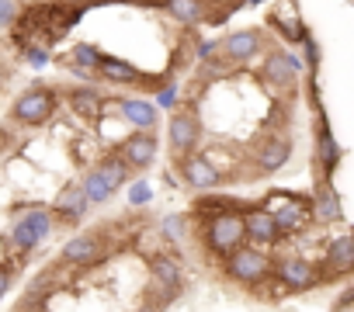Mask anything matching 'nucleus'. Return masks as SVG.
Returning a JSON list of instances; mask_svg holds the SVG:
<instances>
[{"label":"nucleus","instance_id":"nucleus-1","mask_svg":"<svg viewBox=\"0 0 354 312\" xmlns=\"http://www.w3.org/2000/svg\"><path fill=\"white\" fill-rule=\"evenodd\" d=\"M247 240V222H243V212L240 208H230V212H219L205 222V246L216 253V257H230L236 246H243Z\"/></svg>","mask_w":354,"mask_h":312},{"label":"nucleus","instance_id":"nucleus-2","mask_svg":"<svg viewBox=\"0 0 354 312\" xmlns=\"http://www.w3.org/2000/svg\"><path fill=\"white\" fill-rule=\"evenodd\" d=\"M226 274H230L233 281L254 288V284H261L264 277L274 274V264H271L268 253L257 250V246H236V250L226 257Z\"/></svg>","mask_w":354,"mask_h":312},{"label":"nucleus","instance_id":"nucleus-3","mask_svg":"<svg viewBox=\"0 0 354 312\" xmlns=\"http://www.w3.org/2000/svg\"><path fill=\"white\" fill-rule=\"evenodd\" d=\"M56 104H59L56 90H49V87H32V90H25V94L15 101L11 115H15V121H21V125H42V121H49V118L56 115Z\"/></svg>","mask_w":354,"mask_h":312},{"label":"nucleus","instance_id":"nucleus-4","mask_svg":"<svg viewBox=\"0 0 354 312\" xmlns=\"http://www.w3.org/2000/svg\"><path fill=\"white\" fill-rule=\"evenodd\" d=\"M264 205L274 212V222H278L281 236H285V233H299V229L309 226V219H316V215H313V202L295 198V195H268Z\"/></svg>","mask_w":354,"mask_h":312},{"label":"nucleus","instance_id":"nucleus-5","mask_svg":"<svg viewBox=\"0 0 354 312\" xmlns=\"http://www.w3.org/2000/svg\"><path fill=\"white\" fill-rule=\"evenodd\" d=\"M49 233H53V212L32 208V212H25V215L15 222V229H11V246L21 250V253H28V250H35L39 240H46Z\"/></svg>","mask_w":354,"mask_h":312},{"label":"nucleus","instance_id":"nucleus-6","mask_svg":"<svg viewBox=\"0 0 354 312\" xmlns=\"http://www.w3.org/2000/svg\"><path fill=\"white\" fill-rule=\"evenodd\" d=\"M177 167H181L185 184L195 188V191H216L219 181H223L219 167L212 164V156H202V153H188V156H181V160H177Z\"/></svg>","mask_w":354,"mask_h":312},{"label":"nucleus","instance_id":"nucleus-7","mask_svg":"<svg viewBox=\"0 0 354 312\" xmlns=\"http://www.w3.org/2000/svg\"><path fill=\"white\" fill-rule=\"evenodd\" d=\"M274 277L288 288V291H306V288H313V284H319L323 281V271H316L309 260H302V257H281L278 264H274Z\"/></svg>","mask_w":354,"mask_h":312},{"label":"nucleus","instance_id":"nucleus-8","mask_svg":"<svg viewBox=\"0 0 354 312\" xmlns=\"http://www.w3.org/2000/svg\"><path fill=\"white\" fill-rule=\"evenodd\" d=\"M167 132H170V149H174L177 156L195 153V146H198V139H202V125H198V118H195L192 111H177V115L170 118Z\"/></svg>","mask_w":354,"mask_h":312},{"label":"nucleus","instance_id":"nucleus-9","mask_svg":"<svg viewBox=\"0 0 354 312\" xmlns=\"http://www.w3.org/2000/svg\"><path fill=\"white\" fill-rule=\"evenodd\" d=\"M156 149H160V142H156V135H149L146 128H142V132H132V135H129V139L118 146L122 160H125L129 167H136V170L153 167V160H156Z\"/></svg>","mask_w":354,"mask_h":312},{"label":"nucleus","instance_id":"nucleus-10","mask_svg":"<svg viewBox=\"0 0 354 312\" xmlns=\"http://www.w3.org/2000/svg\"><path fill=\"white\" fill-rule=\"evenodd\" d=\"M243 222H247V240L257 243V246H271V243L281 236V229H278V222H274V212H271L268 205L247 208V212H243Z\"/></svg>","mask_w":354,"mask_h":312},{"label":"nucleus","instance_id":"nucleus-11","mask_svg":"<svg viewBox=\"0 0 354 312\" xmlns=\"http://www.w3.org/2000/svg\"><path fill=\"white\" fill-rule=\"evenodd\" d=\"M264 49V35L257 28H243V32H230L223 39V56L230 63H250L257 52Z\"/></svg>","mask_w":354,"mask_h":312},{"label":"nucleus","instance_id":"nucleus-12","mask_svg":"<svg viewBox=\"0 0 354 312\" xmlns=\"http://www.w3.org/2000/svg\"><path fill=\"white\" fill-rule=\"evenodd\" d=\"M87 208H91V198H87L84 184H66L53 202V215H59L63 222H80L87 215Z\"/></svg>","mask_w":354,"mask_h":312},{"label":"nucleus","instance_id":"nucleus-13","mask_svg":"<svg viewBox=\"0 0 354 312\" xmlns=\"http://www.w3.org/2000/svg\"><path fill=\"white\" fill-rule=\"evenodd\" d=\"M264 77H268V84H274V87H292L295 77H299V63H295L285 49H271V52L264 56Z\"/></svg>","mask_w":354,"mask_h":312},{"label":"nucleus","instance_id":"nucleus-14","mask_svg":"<svg viewBox=\"0 0 354 312\" xmlns=\"http://www.w3.org/2000/svg\"><path fill=\"white\" fill-rule=\"evenodd\" d=\"M354 271V236H340L330 243L326 250V264H323V277H344Z\"/></svg>","mask_w":354,"mask_h":312},{"label":"nucleus","instance_id":"nucleus-15","mask_svg":"<svg viewBox=\"0 0 354 312\" xmlns=\"http://www.w3.org/2000/svg\"><path fill=\"white\" fill-rule=\"evenodd\" d=\"M288 156H292V139L288 135H268L264 146L257 149V167L261 170H281L288 164Z\"/></svg>","mask_w":354,"mask_h":312},{"label":"nucleus","instance_id":"nucleus-16","mask_svg":"<svg viewBox=\"0 0 354 312\" xmlns=\"http://www.w3.org/2000/svg\"><path fill=\"white\" fill-rule=\"evenodd\" d=\"M268 25H271V28H278L285 42H302V35H306V25H302V18H299V11H295L292 0H285L281 8H274V11H271Z\"/></svg>","mask_w":354,"mask_h":312},{"label":"nucleus","instance_id":"nucleus-17","mask_svg":"<svg viewBox=\"0 0 354 312\" xmlns=\"http://www.w3.org/2000/svg\"><path fill=\"white\" fill-rule=\"evenodd\" d=\"M101 240L94 233H84V236H73L66 246H63V260L66 264H97L104 253H101Z\"/></svg>","mask_w":354,"mask_h":312},{"label":"nucleus","instance_id":"nucleus-18","mask_svg":"<svg viewBox=\"0 0 354 312\" xmlns=\"http://www.w3.org/2000/svg\"><path fill=\"white\" fill-rule=\"evenodd\" d=\"M167 14L185 28H195L209 18V0H167Z\"/></svg>","mask_w":354,"mask_h":312},{"label":"nucleus","instance_id":"nucleus-19","mask_svg":"<svg viewBox=\"0 0 354 312\" xmlns=\"http://www.w3.org/2000/svg\"><path fill=\"white\" fill-rule=\"evenodd\" d=\"M118 111H122V118L129 121V125H136V128H153L156 125V104H149V101H118Z\"/></svg>","mask_w":354,"mask_h":312},{"label":"nucleus","instance_id":"nucleus-20","mask_svg":"<svg viewBox=\"0 0 354 312\" xmlns=\"http://www.w3.org/2000/svg\"><path fill=\"white\" fill-rule=\"evenodd\" d=\"M97 73H101L108 84H139V80H142V73H139L136 66H129V63H122V59H115V56H104L101 66H97Z\"/></svg>","mask_w":354,"mask_h":312},{"label":"nucleus","instance_id":"nucleus-21","mask_svg":"<svg viewBox=\"0 0 354 312\" xmlns=\"http://www.w3.org/2000/svg\"><path fill=\"white\" fill-rule=\"evenodd\" d=\"M84 184V191H87V198H91V205H104L111 195H115V188H111V181L101 174V167H94V170H87V177L80 181Z\"/></svg>","mask_w":354,"mask_h":312},{"label":"nucleus","instance_id":"nucleus-22","mask_svg":"<svg viewBox=\"0 0 354 312\" xmlns=\"http://www.w3.org/2000/svg\"><path fill=\"white\" fill-rule=\"evenodd\" d=\"M153 284L163 291H177L181 288V274H177V264L167 257H153Z\"/></svg>","mask_w":354,"mask_h":312},{"label":"nucleus","instance_id":"nucleus-23","mask_svg":"<svg viewBox=\"0 0 354 312\" xmlns=\"http://www.w3.org/2000/svg\"><path fill=\"white\" fill-rule=\"evenodd\" d=\"M313 215H316L319 222H337V219H340V198H337V191L319 188V191H316V202H313Z\"/></svg>","mask_w":354,"mask_h":312},{"label":"nucleus","instance_id":"nucleus-24","mask_svg":"<svg viewBox=\"0 0 354 312\" xmlns=\"http://www.w3.org/2000/svg\"><path fill=\"white\" fill-rule=\"evenodd\" d=\"M97 167H101V174L111 181V188H115V191H118V188L125 184V177H129V164L122 160V153H111V156H104V160H101Z\"/></svg>","mask_w":354,"mask_h":312},{"label":"nucleus","instance_id":"nucleus-25","mask_svg":"<svg viewBox=\"0 0 354 312\" xmlns=\"http://www.w3.org/2000/svg\"><path fill=\"white\" fill-rule=\"evenodd\" d=\"M337 160H340V146H337L333 132L323 125V128H319V164H323V170H333Z\"/></svg>","mask_w":354,"mask_h":312},{"label":"nucleus","instance_id":"nucleus-26","mask_svg":"<svg viewBox=\"0 0 354 312\" xmlns=\"http://www.w3.org/2000/svg\"><path fill=\"white\" fill-rule=\"evenodd\" d=\"M101 52L91 46V42H80V46H73V63H77V70L84 73V70H97L101 66Z\"/></svg>","mask_w":354,"mask_h":312},{"label":"nucleus","instance_id":"nucleus-27","mask_svg":"<svg viewBox=\"0 0 354 312\" xmlns=\"http://www.w3.org/2000/svg\"><path fill=\"white\" fill-rule=\"evenodd\" d=\"M70 104H73L77 111H84V115H94L97 104H101V97H97V90L80 87V90H70Z\"/></svg>","mask_w":354,"mask_h":312},{"label":"nucleus","instance_id":"nucleus-28","mask_svg":"<svg viewBox=\"0 0 354 312\" xmlns=\"http://www.w3.org/2000/svg\"><path fill=\"white\" fill-rule=\"evenodd\" d=\"M195 208H198V215H202V219H212V215H219V212H230V208H240V212H247L243 205H236V202H230V198H202Z\"/></svg>","mask_w":354,"mask_h":312},{"label":"nucleus","instance_id":"nucleus-29","mask_svg":"<svg viewBox=\"0 0 354 312\" xmlns=\"http://www.w3.org/2000/svg\"><path fill=\"white\" fill-rule=\"evenodd\" d=\"M149 198H153V191H149L146 181H136V184L129 188V205H146Z\"/></svg>","mask_w":354,"mask_h":312},{"label":"nucleus","instance_id":"nucleus-30","mask_svg":"<svg viewBox=\"0 0 354 312\" xmlns=\"http://www.w3.org/2000/svg\"><path fill=\"white\" fill-rule=\"evenodd\" d=\"M18 21V4L15 0H0V28H8Z\"/></svg>","mask_w":354,"mask_h":312},{"label":"nucleus","instance_id":"nucleus-31","mask_svg":"<svg viewBox=\"0 0 354 312\" xmlns=\"http://www.w3.org/2000/svg\"><path fill=\"white\" fill-rule=\"evenodd\" d=\"M302 49H306V59H309V70H316L319 66V46H316V39L306 32L302 35Z\"/></svg>","mask_w":354,"mask_h":312},{"label":"nucleus","instance_id":"nucleus-32","mask_svg":"<svg viewBox=\"0 0 354 312\" xmlns=\"http://www.w3.org/2000/svg\"><path fill=\"white\" fill-rule=\"evenodd\" d=\"M11 281H15V264H0V298L8 295Z\"/></svg>","mask_w":354,"mask_h":312},{"label":"nucleus","instance_id":"nucleus-33","mask_svg":"<svg viewBox=\"0 0 354 312\" xmlns=\"http://www.w3.org/2000/svg\"><path fill=\"white\" fill-rule=\"evenodd\" d=\"M25 52H28V63H32V66H46V63H49V52H42L39 46H28Z\"/></svg>","mask_w":354,"mask_h":312},{"label":"nucleus","instance_id":"nucleus-34","mask_svg":"<svg viewBox=\"0 0 354 312\" xmlns=\"http://www.w3.org/2000/svg\"><path fill=\"white\" fill-rule=\"evenodd\" d=\"M174 97H177V87H174V84H167V87H163V90L156 94V104L170 108V104H174Z\"/></svg>","mask_w":354,"mask_h":312},{"label":"nucleus","instance_id":"nucleus-35","mask_svg":"<svg viewBox=\"0 0 354 312\" xmlns=\"http://www.w3.org/2000/svg\"><path fill=\"white\" fill-rule=\"evenodd\" d=\"M351 302H354V288H351V291L344 295V305H351Z\"/></svg>","mask_w":354,"mask_h":312},{"label":"nucleus","instance_id":"nucleus-36","mask_svg":"<svg viewBox=\"0 0 354 312\" xmlns=\"http://www.w3.org/2000/svg\"><path fill=\"white\" fill-rule=\"evenodd\" d=\"M247 4H250V8H257V4H261V0H247Z\"/></svg>","mask_w":354,"mask_h":312}]
</instances>
